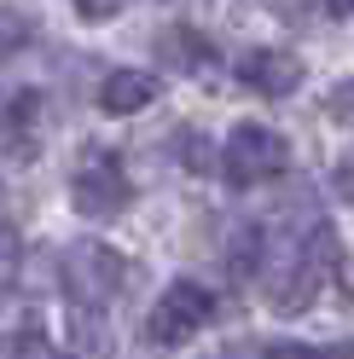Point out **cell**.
<instances>
[{
    "label": "cell",
    "instance_id": "obj_1",
    "mask_svg": "<svg viewBox=\"0 0 354 359\" xmlns=\"http://www.w3.org/2000/svg\"><path fill=\"white\" fill-rule=\"evenodd\" d=\"M58 278H64V296H70V313H99L122 284V255L110 243H70L58 255Z\"/></svg>",
    "mask_w": 354,
    "mask_h": 359
},
{
    "label": "cell",
    "instance_id": "obj_2",
    "mask_svg": "<svg viewBox=\"0 0 354 359\" xmlns=\"http://www.w3.org/2000/svg\"><path fill=\"white\" fill-rule=\"evenodd\" d=\"M291 168V140L261 122H238L227 133V151H221V174L232 186H261V180H279Z\"/></svg>",
    "mask_w": 354,
    "mask_h": 359
},
{
    "label": "cell",
    "instance_id": "obj_3",
    "mask_svg": "<svg viewBox=\"0 0 354 359\" xmlns=\"http://www.w3.org/2000/svg\"><path fill=\"white\" fill-rule=\"evenodd\" d=\"M70 203H76V215H87V220H117L128 203H134V186H128L117 151L87 145V156H81L76 174H70Z\"/></svg>",
    "mask_w": 354,
    "mask_h": 359
},
{
    "label": "cell",
    "instance_id": "obj_4",
    "mask_svg": "<svg viewBox=\"0 0 354 359\" xmlns=\"http://www.w3.org/2000/svg\"><path fill=\"white\" fill-rule=\"evenodd\" d=\"M215 319V296L204 284H192V278H174L157 302H151V313H145V336L157 348H181V342H192L197 330H204Z\"/></svg>",
    "mask_w": 354,
    "mask_h": 359
},
{
    "label": "cell",
    "instance_id": "obj_5",
    "mask_svg": "<svg viewBox=\"0 0 354 359\" xmlns=\"http://www.w3.org/2000/svg\"><path fill=\"white\" fill-rule=\"evenodd\" d=\"M0 156L35 163L41 156V93H12L0 104Z\"/></svg>",
    "mask_w": 354,
    "mask_h": 359
},
{
    "label": "cell",
    "instance_id": "obj_6",
    "mask_svg": "<svg viewBox=\"0 0 354 359\" xmlns=\"http://www.w3.org/2000/svg\"><path fill=\"white\" fill-rule=\"evenodd\" d=\"M238 81L256 87V93H268V99H291L302 87V64L291 53H279V47H250L238 58Z\"/></svg>",
    "mask_w": 354,
    "mask_h": 359
},
{
    "label": "cell",
    "instance_id": "obj_7",
    "mask_svg": "<svg viewBox=\"0 0 354 359\" xmlns=\"http://www.w3.org/2000/svg\"><path fill=\"white\" fill-rule=\"evenodd\" d=\"M320 284H325V273L296 250L291 266H279V273L268 278V307H273V313H308L314 296H320Z\"/></svg>",
    "mask_w": 354,
    "mask_h": 359
},
{
    "label": "cell",
    "instance_id": "obj_8",
    "mask_svg": "<svg viewBox=\"0 0 354 359\" xmlns=\"http://www.w3.org/2000/svg\"><path fill=\"white\" fill-rule=\"evenodd\" d=\"M151 99H157V76L151 70H110L99 81V110L105 116H134Z\"/></svg>",
    "mask_w": 354,
    "mask_h": 359
},
{
    "label": "cell",
    "instance_id": "obj_9",
    "mask_svg": "<svg viewBox=\"0 0 354 359\" xmlns=\"http://www.w3.org/2000/svg\"><path fill=\"white\" fill-rule=\"evenodd\" d=\"M157 58H169V70H181V76H204L215 47H209V35L197 24H169L157 35Z\"/></svg>",
    "mask_w": 354,
    "mask_h": 359
},
{
    "label": "cell",
    "instance_id": "obj_10",
    "mask_svg": "<svg viewBox=\"0 0 354 359\" xmlns=\"http://www.w3.org/2000/svg\"><path fill=\"white\" fill-rule=\"evenodd\" d=\"M35 41V12L29 6H0V64Z\"/></svg>",
    "mask_w": 354,
    "mask_h": 359
},
{
    "label": "cell",
    "instance_id": "obj_11",
    "mask_svg": "<svg viewBox=\"0 0 354 359\" xmlns=\"http://www.w3.org/2000/svg\"><path fill=\"white\" fill-rule=\"evenodd\" d=\"M261 255H268V232L261 226H244L232 238V273L244 278V273H261Z\"/></svg>",
    "mask_w": 354,
    "mask_h": 359
},
{
    "label": "cell",
    "instance_id": "obj_12",
    "mask_svg": "<svg viewBox=\"0 0 354 359\" xmlns=\"http://www.w3.org/2000/svg\"><path fill=\"white\" fill-rule=\"evenodd\" d=\"M0 359H53V348L41 336V325H24V330L0 336Z\"/></svg>",
    "mask_w": 354,
    "mask_h": 359
},
{
    "label": "cell",
    "instance_id": "obj_13",
    "mask_svg": "<svg viewBox=\"0 0 354 359\" xmlns=\"http://www.w3.org/2000/svg\"><path fill=\"white\" fill-rule=\"evenodd\" d=\"M181 163H186L192 174H209V168H215V145L204 140V133H181Z\"/></svg>",
    "mask_w": 354,
    "mask_h": 359
},
{
    "label": "cell",
    "instance_id": "obj_14",
    "mask_svg": "<svg viewBox=\"0 0 354 359\" xmlns=\"http://www.w3.org/2000/svg\"><path fill=\"white\" fill-rule=\"evenodd\" d=\"M325 116L337 122V128H354V81H337V87H331V99H325Z\"/></svg>",
    "mask_w": 354,
    "mask_h": 359
},
{
    "label": "cell",
    "instance_id": "obj_15",
    "mask_svg": "<svg viewBox=\"0 0 354 359\" xmlns=\"http://www.w3.org/2000/svg\"><path fill=\"white\" fill-rule=\"evenodd\" d=\"M128 6V0H76V12L87 18V24H105V18H117Z\"/></svg>",
    "mask_w": 354,
    "mask_h": 359
},
{
    "label": "cell",
    "instance_id": "obj_16",
    "mask_svg": "<svg viewBox=\"0 0 354 359\" xmlns=\"http://www.w3.org/2000/svg\"><path fill=\"white\" fill-rule=\"evenodd\" d=\"M261 359H325V353L302 348V342H273V348H261Z\"/></svg>",
    "mask_w": 354,
    "mask_h": 359
},
{
    "label": "cell",
    "instance_id": "obj_17",
    "mask_svg": "<svg viewBox=\"0 0 354 359\" xmlns=\"http://www.w3.org/2000/svg\"><path fill=\"white\" fill-rule=\"evenodd\" d=\"M337 197H348V203H354V163L337 168Z\"/></svg>",
    "mask_w": 354,
    "mask_h": 359
},
{
    "label": "cell",
    "instance_id": "obj_18",
    "mask_svg": "<svg viewBox=\"0 0 354 359\" xmlns=\"http://www.w3.org/2000/svg\"><path fill=\"white\" fill-rule=\"evenodd\" d=\"M273 6H279V18H284V24H291V18H302V0H273Z\"/></svg>",
    "mask_w": 354,
    "mask_h": 359
},
{
    "label": "cell",
    "instance_id": "obj_19",
    "mask_svg": "<svg viewBox=\"0 0 354 359\" xmlns=\"http://www.w3.org/2000/svg\"><path fill=\"white\" fill-rule=\"evenodd\" d=\"M325 12H331V18H348V12H354V0H325Z\"/></svg>",
    "mask_w": 354,
    "mask_h": 359
},
{
    "label": "cell",
    "instance_id": "obj_20",
    "mask_svg": "<svg viewBox=\"0 0 354 359\" xmlns=\"http://www.w3.org/2000/svg\"><path fill=\"white\" fill-rule=\"evenodd\" d=\"M53 359H64V353H53Z\"/></svg>",
    "mask_w": 354,
    "mask_h": 359
}]
</instances>
